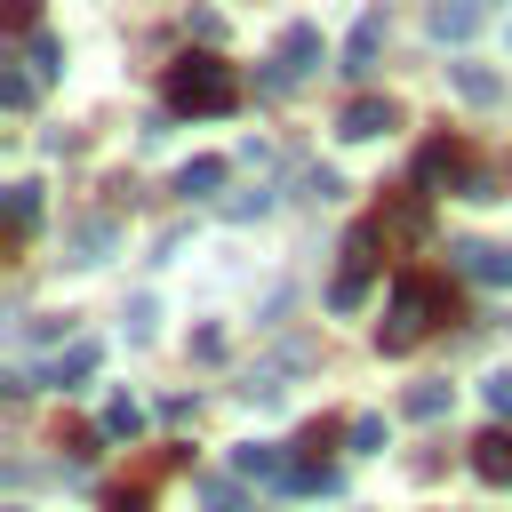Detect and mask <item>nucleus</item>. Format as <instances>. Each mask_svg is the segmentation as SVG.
Returning <instances> with one entry per match:
<instances>
[{
	"label": "nucleus",
	"mask_w": 512,
	"mask_h": 512,
	"mask_svg": "<svg viewBox=\"0 0 512 512\" xmlns=\"http://www.w3.org/2000/svg\"><path fill=\"white\" fill-rule=\"evenodd\" d=\"M24 64H32V80H56V72H64V48H56L48 32H24Z\"/></svg>",
	"instance_id": "15"
},
{
	"label": "nucleus",
	"mask_w": 512,
	"mask_h": 512,
	"mask_svg": "<svg viewBox=\"0 0 512 512\" xmlns=\"http://www.w3.org/2000/svg\"><path fill=\"white\" fill-rule=\"evenodd\" d=\"M104 432H112V440H136V432H144V408H136L128 392H112V400H104Z\"/></svg>",
	"instance_id": "16"
},
{
	"label": "nucleus",
	"mask_w": 512,
	"mask_h": 512,
	"mask_svg": "<svg viewBox=\"0 0 512 512\" xmlns=\"http://www.w3.org/2000/svg\"><path fill=\"white\" fill-rule=\"evenodd\" d=\"M104 512H152V496H144V488H112V504H104Z\"/></svg>",
	"instance_id": "22"
},
{
	"label": "nucleus",
	"mask_w": 512,
	"mask_h": 512,
	"mask_svg": "<svg viewBox=\"0 0 512 512\" xmlns=\"http://www.w3.org/2000/svg\"><path fill=\"white\" fill-rule=\"evenodd\" d=\"M376 232H384V248H416L424 240V192H392L384 216H376Z\"/></svg>",
	"instance_id": "6"
},
{
	"label": "nucleus",
	"mask_w": 512,
	"mask_h": 512,
	"mask_svg": "<svg viewBox=\"0 0 512 512\" xmlns=\"http://www.w3.org/2000/svg\"><path fill=\"white\" fill-rule=\"evenodd\" d=\"M424 32H432V40H472V32H480V0H440V8L424 16Z\"/></svg>",
	"instance_id": "8"
},
{
	"label": "nucleus",
	"mask_w": 512,
	"mask_h": 512,
	"mask_svg": "<svg viewBox=\"0 0 512 512\" xmlns=\"http://www.w3.org/2000/svg\"><path fill=\"white\" fill-rule=\"evenodd\" d=\"M32 216H40V184H8V248L32 232Z\"/></svg>",
	"instance_id": "14"
},
{
	"label": "nucleus",
	"mask_w": 512,
	"mask_h": 512,
	"mask_svg": "<svg viewBox=\"0 0 512 512\" xmlns=\"http://www.w3.org/2000/svg\"><path fill=\"white\" fill-rule=\"evenodd\" d=\"M448 88H456L464 104H480V112H496V104L512 96V88H504V72H488V64H472V56H456V64H448Z\"/></svg>",
	"instance_id": "5"
},
{
	"label": "nucleus",
	"mask_w": 512,
	"mask_h": 512,
	"mask_svg": "<svg viewBox=\"0 0 512 512\" xmlns=\"http://www.w3.org/2000/svg\"><path fill=\"white\" fill-rule=\"evenodd\" d=\"M408 416H424V424L448 416V384H416V392H408Z\"/></svg>",
	"instance_id": "20"
},
{
	"label": "nucleus",
	"mask_w": 512,
	"mask_h": 512,
	"mask_svg": "<svg viewBox=\"0 0 512 512\" xmlns=\"http://www.w3.org/2000/svg\"><path fill=\"white\" fill-rule=\"evenodd\" d=\"M32 88H40V80H32V64H24V56H8V64H0V104H8V112H24V104H32Z\"/></svg>",
	"instance_id": "12"
},
{
	"label": "nucleus",
	"mask_w": 512,
	"mask_h": 512,
	"mask_svg": "<svg viewBox=\"0 0 512 512\" xmlns=\"http://www.w3.org/2000/svg\"><path fill=\"white\" fill-rule=\"evenodd\" d=\"M480 392H488V408H496V416H512V368H496V376H480Z\"/></svg>",
	"instance_id": "21"
},
{
	"label": "nucleus",
	"mask_w": 512,
	"mask_h": 512,
	"mask_svg": "<svg viewBox=\"0 0 512 512\" xmlns=\"http://www.w3.org/2000/svg\"><path fill=\"white\" fill-rule=\"evenodd\" d=\"M456 312V296H448V280H432V272H408L400 280V296H392V312H384V328H376V344L384 352H408L424 328H440Z\"/></svg>",
	"instance_id": "2"
},
{
	"label": "nucleus",
	"mask_w": 512,
	"mask_h": 512,
	"mask_svg": "<svg viewBox=\"0 0 512 512\" xmlns=\"http://www.w3.org/2000/svg\"><path fill=\"white\" fill-rule=\"evenodd\" d=\"M240 104V80L224 56H176L168 64V112H192V120H216Z\"/></svg>",
	"instance_id": "1"
},
{
	"label": "nucleus",
	"mask_w": 512,
	"mask_h": 512,
	"mask_svg": "<svg viewBox=\"0 0 512 512\" xmlns=\"http://www.w3.org/2000/svg\"><path fill=\"white\" fill-rule=\"evenodd\" d=\"M376 48H384V16H360V24H352V40H344V72H368V64H376Z\"/></svg>",
	"instance_id": "11"
},
{
	"label": "nucleus",
	"mask_w": 512,
	"mask_h": 512,
	"mask_svg": "<svg viewBox=\"0 0 512 512\" xmlns=\"http://www.w3.org/2000/svg\"><path fill=\"white\" fill-rule=\"evenodd\" d=\"M472 472H480V480H512V432H504V424L472 440Z\"/></svg>",
	"instance_id": "10"
},
{
	"label": "nucleus",
	"mask_w": 512,
	"mask_h": 512,
	"mask_svg": "<svg viewBox=\"0 0 512 512\" xmlns=\"http://www.w3.org/2000/svg\"><path fill=\"white\" fill-rule=\"evenodd\" d=\"M96 440H112V432H104V424H56V448H64L72 464H88V456H96Z\"/></svg>",
	"instance_id": "17"
},
{
	"label": "nucleus",
	"mask_w": 512,
	"mask_h": 512,
	"mask_svg": "<svg viewBox=\"0 0 512 512\" xmlns=\"http://www.w3.org/2000/svg\"><path fill=\"white\" fill-rule=\"evenodd\" d=\"M456 256H464V272H472V280H488V288H512V248H496V240H464Z\"/></svg>",
	"instance_id": "7"
},
{
	"label": "nucleus",
	"mask_w": 512,
	"mask_h": 512,
	"mask_svg": "<svg viewBox=\"0 0 512 512\" xmlns=\"http://www.w3.org/2000/svg\"><path fill=\"white\" fill-rule=\"evenodd\" d=\"M384 128H400L392 96H352V104L336 112V136H344V144H368V136H384Z\"/></svg>",
	"instance_id": "4"
},
{
	"label": "nucleus",
	"mask_w": 512,
	"mask_h": 512,
	"mask_svg": "<svg viewBox=\"0 0 512 512\" xmlns=\"http://www.w3.org/2000/svg\"><path fill=\"white\" fill-rule=\"evenodd\" d=\"M312 56H320V32H312V24H296V32L280 40V72H272V88L304 80V72H312Z\"/></svg>",
	"instance_id": "9"
},
{
	"label": "nucleus",
	"mask_w": 512,
	"mask_h": 512,
	"mask_svg": "<svg viewBox=\"0 0 512 512\" xmlns=\"http://www.w3.org/2000/svg\"><path fill=\"white\" fill-rule=\"evenodd\" d=\"M8 512H16V504H8Z\"/></svg>",
	"instance_id": "24"
},
{
	"label": "nucleus",
	"mask_w": 512,
	"mask_h": 512,
	"mask_svg": "<svg viewBox=\"0 0 512 512\" xmlns=\"http://www.w3.org/2000/svg\"><path fill=\"white\" fill-rule=\"evenodd\" d=\"M232 176V160H216V152H200V160H184V176H176V192H216Z\"/></svg>",
	"instance_id": "13"
},
{
	"label": "nucleus",
	"mask_w": 512,
	"mask_h": 512,
	"mask_svg": "<svg viewBox=\"0 0 512 512\" xmlns=\"http://www.w3.org/2000/svg\"><path fill=\"white\" fill-rule=\"evenodd\" d=\"M104 248H112V224H104V216L72 232V264H104Z\"/></svg>",
	"instance_id": "18"
},
{
	"label": "nucleus",
	"mask_w": 512,
	"mask_h": 512,
	"mask_svg": "<svg viewBox=\"0 0 512 512\" xmlns=\"http://www.w3.org/2000/svg\"><path fill=\"white\" fill-rule=\"evenodd\" d=\"M384 248V232L376 224H360L352 240H344V264H336V280H328V312H360V296H368V280H376V256Z\"/></svg>",
	"instance_id": "3"
},
{
	"label": "nucleus",
	"mask_w": 512,
	"mask_h": 512,
	"mask_svg": "<svg viewBox=\"0 0 512 512\" xmlns=\"http://www.w3.org/2000/svg\"><path fill=\"white\" fill-rule=\"evenodd\" d=\"M88 368H96V344H72V352H56L48 384H72V376H88Z\"/></svg>",
	"instance_id": "19"
},
{
	"label": "nucleus",
	"mask_w": 512,
	"mask_h": 512,
	"mask_svg": "<svg viewBox=\"0 0 512 512\" xmlns=\"http://www.w3.org/2000/svg\"><path fill=\"white\" fill-rule=\"evenodd\" d=\"M8 24H16V32H40V24H32V0H8Z\"/></svg>",
	"instance_id": "23"
}]
</instances>
